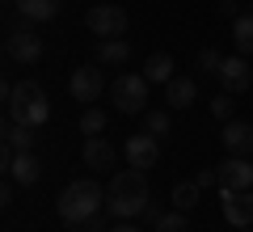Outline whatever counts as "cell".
<instances>
[{"label":"cell","instance_id":"f1b7e54d","mask_svg":"<svg viewBox=\"0 0 253 232\" xmlns=\"http://www.w3.org/2000/svg\"><path fill=\"white\" fill-rule=\"evenodd\" d=\"M219 17H241V13H236V0H219Z\"/></svg>","mask_w":253,"mask_h":232},{"label":"cell","instance_id":"f546056e","mask_svg":"<svg viewBox=\"0 0 253 232\" xmlns=\"http://www.w3.org/2000/svg\"><path fill=\"white\" fill-rule=\"evenodd\" d=\"M13 186H17V182H13V178H9V182H4V190H0V203H4V207H9V203H13Z\"/></svg>","mask_w":253,"mask_h":232},{"label":"cell","instance_id":"7c38bea8","mask_svg":"<svg viewBox=\"0 0 253 232\" xmlns=\"http://www.w3.org/2000/svg\"><path fill=\"white\" fill-rule=\"evenodd\" d=\"M219 143H224L228 156H249V152H253V123H241V118L224 123V131H219Z\"/></svg>","mask_w":253,"mask_h":232},{"label":"cell","instance_id":"4dcf8cb0","mask_svg":"<svg viewBox=\"0 0 253 232\" xmlns=\"http://www.w3.org/2000/svg\"><path fill=\"white\" fill-rule=\"evenodd\" d=\"M110 232H139V228L131 220H114V228H110Z\"/></svg>","mask_w":253,"mask_h":232},{"label":"cell","instance_id":"83f0119b","mask_svg":"<svg viewBox=\"0 0 253 232\" xmlns=\"http://www.w3.org/2000/svg\"><path fill=\"white\" fill-rule=\"evenodd\" d=\"M194 182H199L203 190H207V186H219V169H203V173H199Z\"/></svg>","mask_w":253,"mask_h":232},{"label":"cell","instance_id":"3957f363","mask_svg":"<svg viewBox=\"0 0 253 232\" xmlns=\"http://www.w3.org/2000/svg\"><path fill=\"white\" fill-rule=\"evenodd\" d=\"M4 110H9V118L13 123H21V127H42L46 118H51V101H46V93H42V85H34V81H21V85H13V93L4 97Z\"/></svg>","mask_w":253,"mask_h":232},{"label":"cell","instance_id":"44dd1931","mask_svg":"<svg viewBox=\"0 0 253 232\" xmlns=\"http://www.w3.org/2000/svg\"><path fill=\"white\" fill-rule=\"evenodd\" d=\"M199 190H203L199 182H177V186H173V194H169V203L177 207V211H186V215H190L194 207H199Z\"/></svg>","mask_w":253,"mask_h":232},{"label":"cell","instance_id":"ba28073f","mask_svg":"<svg viewBox=\"0 0 253 232\" xmlns=\"http://www.w3.org/2000/svg\"><path fill=\"white\" fill-rule=\"evenodd\" d=\"M68 89H72L76 101H84V106H93V101L106 93V81H101V68H93V63H84V68L72 72V81H68Z\"/></svg>","mask_w":253,"mask_h":232},{"label":"cell","instance_id":"4fadbf2b","mask_svg":"<svg viewBox=\"0 0 253 232\" xmlns=\"http://www.w3.org/2000/svg\"><path fill=\"white\" fill-rule=\"evenodd\" d=\"M84 165H89L93 173H101V169H114V161H118V152H114V143H106L101 135H89L84 139Z\"/></svg>","mask_w":253,"mask_h":232},{"label":"cell","instance_id":"603a6c76","mask_svg":"<svg viewBox=\"0 0 253 232\" xmlns=\"http://www.w3.org/2000/svg\"><path fill=\"white\" fill-rule=\"evenodd\" d=\"M190 224H186V211H177V207H173V211H165L161 220H156V232H186Z\"/></svg>","mask_w":253,"mask_h":232},{"label":"cell","instance_id":"ffe728a7","mask_svg":"<svg viewBox=\"0 0 253 232\" xmlns=\"http://www.w3.org/2000/svg\"><path fill=\"white\" fill-rule=\"evenodd\" d=\"M4 148H13V152H30L34 148V127H21V123H4Z\"/></svg>","mask_w":253,"mask_h":232},{"label":"cell","instance_id":"9a60e30c","mask_svg":"<svg viewBox=\"0 0 253 232\" xmlns=\"http://www.w3.org/2000/svg\"><path fill=\"white\" fill-rule=\"evenodd\" d=\"M4 173H9L17 186H34L38 173H42V161H38L34 152H17V156L9 161V169H4Z\"/></svg>","mask_w":253,"mask_h":232},{"label":"cell","instance_id":"d4e9b609","mask_svg":"<svg viewBox=\"0 0 253 232\" xmlns=\"http://www.w3.org/2000/svg\"><path fill=\"white\" fill-rule=\"evenodd\" d=\"M219 63H224V55H219L215 46H203V51H199V72H203V76H215Z\"/></svg>","mask_w":253,"mask_h":232},{"label":"cell","instance_id":"484cf974","mask_svg":"<svg viewBox=\"0 0 253 232\" xmlns=\"http://www.w3.org/2000/svg\"><path fill=\"white\" fill-rule=\"evenodd\" d=\"M228 97H232V93H219V97L211 101V114H215L219 123H232V101H228Z\"/></svg>","mask_w":253,"mask_h":232},{"label":"cell","instance_id":"5bb4252c","mask_svg":"<svg viewBox=\"0 0 253 232\" xmlns=\"http://www.w3.org/2000/svg\"><path fill=\"white\" fill-rule=\"evenodd\" d=\"M194 97H199V81H194V76H173V81L165 85V106L169 110L194 106Z\"/></svg>","mask_w":253,"mask_h":232},{"label":"cell","instance_id":"52a82bcc","mask_svg":"<svg viewBox=\"0 0 253 232\" xmlns=\"http://www.w3.org/2000/svg\"><path fill=\"white\" fill-rule=\"evenodd\" d=\"M219 85H224V93H245L253 85V63L245 59V55H224V63H219Z\"/></svg>","mask_w":253,"mask_h":232},{"label":"cell","instance_id":"5b68a950","mask_svg":"<svg viewBox=\"0 0 253 232\" xmlns=\"http://www.w3.org/2000/svg\"><path fill=\"white\" fill-rule=\"evenodd\" d=\"M84 26L97 38H123L126 34V9L123 4H93L84 13Z\"/></svg>","mask_w":253,"mask_h":232},{"label":"cell","instance_id":"ac0fdd59","mask_svg":"<svg viewBox=\"0 0 253 232\" xmlns=\"http://www.w3.org/2000/svg\"><path fill=\"white\" fill-rule=\"evenodd\" d=\"M17 9L26 21H51L59 17V0H17Z\"/></svg>","mask_w":253,"mask_h":232},{"label":"cell","instance_id":"2e32d148","mask_svg":"<svg viewBox=\"0 0 253 232\" xmlns=\"http://www.w3.org/2000/svg\"><path fill=\"white\" fill-rule=\"evenodd\" d=\"M126 59H131V43L126 38H101V46H97L101 68H114V63H126Z\"/></svg>","mask_w":253,"mask_h":232},{"label":"cell","instance_id":"1f68e13d","mask_svg":"<svg viewBox=\"0 0 253 232\" xmlns=\"http://www.w3.org/2000/svg\"><path fill=\"white\" fill-rule=\"evenodd\" d=\"M236 232H253V228H236Z\"/></svg>","mask_w":253,"mask_h":232},{"label":"cell","instance_id":"cb8c5ba5","mask_svg":"<svg viewBox=\"0 0 253 232\" xmlns=\"http://www.w3.org/2000/svg\"><path fill=\"white\" fill-rule=\"evenodd\" d=\"M81 131H84V135H101V131H106V114H101L97 106H89V110L81 114Z\"/></svg>","mask_w":253,"mask_h":232},{"label":"cell","instance_id":"30bf717a","mask_svg":"<svg viewBox=\"0 0 253 232\" xmlns=\"http://www.w3.org/2000/svg\"><path fill=\"white\" fill-rule=\"evenodd\" d=\"M156 161H161V139H156V135L139 131V135L126 139V165H131V169H152Z\"/></svg>","mask_w":253,"mask_h":232},{"label":"cell","instance_id":"6da1fadb","mask_svg":"<svg viewBox=\"0 0 253 232\" xmlns=\"http://www.w3.org/2000/svg\"><path fill=\"white\" fill-rule=\"evenodd\" d=\"M144 207H148V178L144 169L126 165L106 186V215L110 220H135V215H144Z\"/></svg>","mask_w":253,"mask_h":232},{"label":"cell","instance_id":"9c48e42d","mask_svg":"<svg viewBox=\"0 0 253 232\" xmlns=\"http://www.w3.org/2000/svg\"><path fill=\"white\" fill-rule=\"evenodd\" d=\"M224 198V220L232 228H253V190H219Z\"/></svg>","mask_w":253,"mask_h":232},{"label":"cell","instance_id":"e0dca14e","mask_svg":"<svg viewBox=\"0 0 253 232\" xmlns=\"http://www.w3.org/2000/svg\"><path fill=\"white\" fill-rule=\"evenodd\" d=\"M173 68H177V63H173V55H148L144 59V76H148V85H169L173 81Z\"/></svg>","mask_w":253,"mask_h":232},{"label":"cell","instance_id":"7a4b0ae2","mask_svg":"<svg viewBox=\"0 0 253 232\" xmlns=\"http://www.w3.org/2000/svg\"><path fill=\"white\" fill-rule=\"evenodd\" d=\"M101 211H106V190H101L93 178H76V182L63 186V194H59V220L68 224V228L81 224V220H93V215H101Z\"/></svg>","mask_w":253,"mask_h":232},{"label":"cell","instance_id":"7402d4cb","mask_svg":"<svg viewBox=\"0 0 253 232\" xmlns=\"http://www.w3.org/2000/svg\"><path fill=\"white\" fill-rule=\"evenodd\" d=\"M169 127H173L169 110H148V114H144V131L156 135V139H165V135H169Z\"/></svg>","mask_w":253,"mask_h":232},{"label":"cell","instance_id":"277c9868","mask_svg":"<svg viewBox=\"0 0 253 232\" xmlns=\"http://www.w3.org/2000/svg\"><path fill=\"white\" fill-rule=\"evenodd\" d=\"M110 101L118 114H148V76L144 72H123L110 85Z\"/></svg>","mask_w":253,"mask_h":232},{"label":"cell","instance_id":"4316f807","mask_svg":"<svg viewBox=\"0 0 253 232\" xmlns=\"http://www.w3.org/2000/svg\"><path fill=\"white\" fill-rule=\"evenodd\" d=\"M72 232H110V228H106V220H101V215H93V220L72 224Z\"/></svg>","mask_w":253,"mask_h":232},{"label":"cell","instance_id":"d6986e66","mask_svg":"<svg viewBox=\"0 0 253 232\" xmlns=\"http://www.w3.org/2000/svg\"><path fill=\"white\" fill-rule=\"evenodd\" d=\"M232 43H236V55H253V13L232 17Z\"/></svg>","mask_w":253,"mask_h":232},{"label":"cell","instance_id":"8fae6325","mask_svg":"<svg viewBox=\"0 0 253 232\" xmlns=\"http://www.w3.org/2000/svg\"><path fill=\"white\" fill-rule=\"evenodd\" d=\"M219 169V190H253V165L245 156H224Z\"/></svg>","mask_w":253,"mask_h":232},{"label":"cell","instance_id":"8992f818","mask_svg":"<svg viewBox=\"0 0 253 232\" xmlns=\"http://www.w3.org/2000/svg\"><path fill=\"white\" fill-rule=\"evenodd\" d=\"M4 55H9L13 63H38V59H42V38H38L30 26L9 30V38H4Z\"/></svg>","mask_w":253,"mask_h":232}]
</instances>
